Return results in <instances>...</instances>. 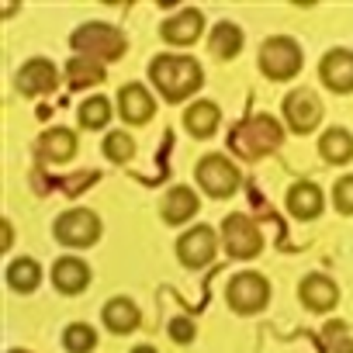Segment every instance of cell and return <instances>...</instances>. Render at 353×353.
<instances>
[{"instance_id": "7c38bea8", "label": "cell", "mask_w": 353, "mask_h": 353, "mask_svg": "<svg viewBox=\"0 0 353 353\" xmlns=\"http://www.w3.org/2000/svg\"><path fill=\"white\" fill-rule=\"evenodd\" d=\"M14 87L25 94V97H42V94H52L59 87V70L52 59H28L18 77H14Z\"/></svg>"}, {"instance_id": "83f0119b", "label": "cell", "mask_w": 353, "mask_h": 353, "mask_svg": "<svg viewBox=\"0 0 353 353\" xmlns=\"http://www.w3.org/2000/svg\"><path fill=\"white\" fill-rule=\"evenodd\" d=\"M104 156L114 163H128L135 159V139L128 132H108L104 135Z\"/></svg>"}, {"instance_id": "8fae6325", "label": "cell", "mask_w": 353, "mask_h": 353, "mask_svg": "<svg viewBox=\"0 0 353 353\" xmlns=\"http://www.w3.org/2000/svg\"><path fill=\"white\" fill-rule=\"evenodd\" d=\"M319 80L339 97L353 94V49H329L319 59Z\"/></svg>"}, {"instance_id": "5b68a950", "label": "cell", "mask_w": 353, "mask_h": 353, "mask_svg": "<svg viewBox=\"0 0 353 353\" xmlns=\"http://www.w3.org/2000/svg\"><path fill=\"white\" fill-rule=\"evenodd\" d=\"M194 176H198V184L208 198H232L239 191V181H243V173L232 159H225L222 152H208L198 159L194 166Z\"/></svg>"}, {"instance_id": "d6986e66", "label": "cell", "mask_w": 353, "mask_h": 353, "mask_svg": "<svg viewBox=\"0 0 353 353\" xmlns=\"http://www.w3.org/2000/svg\"><path fill=\"white\" fill-rule=\"evenodd\" d=\"M319 156L329 163V166H346L353 163V132L343 128V125H332L319 135Z\"/></svg>"}, {"instance_id": "8992f818", "label": "cell", "mask_w": 353, "mask_h": 353, "mask_svg": "<svg viewBox=\"0 0 353 353\" xmlns=\"http://www.w3.org/2000/svg\"><path fill=\"white\" fill-rule=\"evenodd\" d=\"M225 301L236 315H256L270 305V281L256 270H239L225 288Z\"/></svg>"}, {"instance_id": "d4e9b609", "label": "cell", "mask_w": 353, "mask_h": 353, "mask_svg": "<svg viewBox=\"0 0 353 353\" xmlns=\"http://www.w3.org/2000/svg\"><path fill=\"white\" fill-rule=\"evenodd\" d=\"M66 77H70V87H77V90L97 87V83H104V63L87 59V56H73L66 63Z\"/></svg>"}, {"instance_id": "cb8c5ba5", "label": "cell", "mask_w": 353, "mask_h": 353, "mask_svg": "<svg viewBox=\"0 0 353 353\" xmlns=\"http://www.w3.org/2000/svg\"><path fill=\"white\" fill-rule=\"evenodd\" d=\"M39 284H42V267H39L32 256H18V260L8 267V288H11V291L32 294Z\"/></svg>"}, {"instance_id": "4fadbf2b", "label": "cell", "mask_w": 353, "mask_h": 353, "mask_svg": "<svg viewBox=\"0 0 353 353\" xmlns=\"http://www.w3.org/2000/svg\"><path fill=\"white\" fill-rule=\"evenodd\" d=\"M298 298H301V305H305L308 312L325 315V312H332V308L339 305V284H336L329 274H308V277H301V284H298Z\"/></svg>"}, {"instance_id": "30bf717a", "label": "cell", "mask_w": 353, "mask_h": 353, "mask_svg": "<svg viewBox=\"0 0 353 353\" xmlns=\"http://www.w3.org/2000/svg\"><path fill=\"white\" fill-rule=\"evenodd\" d=\"M215 253H219V236H215L212 225H194L176 239V260H181L188 270L208 267L215 260Z\"/></svg>"}, {"instance_id": "7a4b0ae2", "label": "cell", "mask_w": 353, "mask_h": 353, "mask_svg": "<svg viewBox=\"0 0 353 353\" xmlns=\"http://www.w3.org/2000/svg\"><path fill=\"white\" fill-rule=\"evenodd\" d=\"M229 145L243 159H263V156H274L284 145V128L274 114H253V118H246L232 128Z\"/></svg>"}, {"instance_id": "9a60e30c", "label": "cell", "mask_w": 353, "mask_h": 353, "mask_svg": "<svg viewBox=\"0 0 353 353\" xmlns=\"http://www.w3.org/2000/svg\"><path fill=\"white\" fill-rule=\"evenodd\" d=\"M159 35H163V42H170V46L188 49V46H194V42L205 35V14L194 11V8H188V11H181V14L166 18V21L159 25Z\"/></svg>"}, {"instance_id": "52a82bcc", "label": "cell", "mask_w": 353, "mask_h": 353, "mask_svg": "<svg viewBox=\"0 0 353 353\" xmlns=\"http://www.w3.org/2000/svg\"><path fill=\"white\" fill-rule=\"evenodd\" d=\"M222 246L232 260H253V256L263 253V236H260V229L250 215L236 212L222 222Z\"/></svg>"}, {"instance_id": "5bb4252c", "label": "cell", "mask_w": 353, "mask_h": 353, "mask_svg": "<svg viewBox=\"0 0 353 353\" xmlns=\"http://www.w3.org/2000/svg\"><path fill=\"white\" fill-rule=\"evenodd\" d=\"M284 208H288V215H294L298 222H315V219L322 215V208H325V194H322V188L312 184V181H294V184L288 188V194H284Z\"/></svg>"}, {"instance_id": "44dd1931", "label": "cell", "mask_w": 353, "mask_h": 353, "mask_svg": "<svg viewBox=\"0 0 353 353\" xmlns=\"http://www.w3.org/2000/svg\"><path fill=\"white\" fill-rule=\"evenodd\" d=\"M219 121H222V111H219L215 101H198L184 111V128L194 139H212L219 132Z\"/></svg>"}, {"instance_id": "ac0fdd59", "label": "cell", "mask_w": 353, "mask_h": 353, "mask_svg": "<svg viewBox=\"0 0 353 353\" xmlns=\"http://www.w3.org/2000/svg\"><path fill=\"white\" fill-rule=\"evenodd\" d=\"M35 152L46 163H66V159L77 156V132H70V128H49V132L39 135Z\"/></svg>"}, {"instance_id": "603a6c76", "label": "cell", "mask_w": 353, "mask_h": 353, "mask_svg": "<svg viewBox=\"0 0 353 353\" xmlns=\"http://www.w3.org/2000/svg\"><path fill=\"white\" fill-rule=\"evenodd\" d=\"M208 46L219 59H236L243 52V28L236 21H219L208 35Z\"/></svg>"}, {"instance_id": "2e32d148", "label": "cell", "mask_w": 353, "mask_h": 353, "mask_svg": "<svg viewBox=\"0 0 353 353\" xmlns=\"http://www.w3.org/2000/svg\"><path fill=\"white\" fill-rule=\"evenodd\" d=\"M118 114L128 121V125H145L152 121L156 114V97L149 94V87L142 83H125L118 90Z\"/></svg>"}, {"instance_id": "ba28073f", "label": "cell", "mask_w": 353, "mask_h": 353, "mask_svg": "<svg viewBox=\"0 0 353 353\" xmlns=\"http://www.w3.org/2000/svg\"><path fill=\"white\" fill-rule=\"evenodd\" d=\"M281 114H284V125H288L294 135H308V132H315L319 121H322V101H319L315 90L298 87V90H291V94L281 101Z\"/></svg>"}, {"instance_id": "6da1fadb", "label": "cell", "mask_w": 353, "mask_h": 353, "mask_svg": "<svg viewBox=\"0 0 353 353\" xmlns=\"http://www.w3.org/2000/svg\"><path fill=\"white\" fill-rule=\"evenodd\" d=\"M149 80L159 90V97L166 104H181L188 97H194L205 87V70L194 56H181V52H163L149 63Z\"/></svg>"}, {"instance_id": "4dcf8cb0", "label": "cell", "mask_w": 353, "mask_h": 353, "mask_svg": "<svg viewBox=\"0 0 353 353\" xmlns=\"http://www.w3.org/2000/svg\"><path fill=\"white\" fill-rule=\"evenodd\" d=\"M166 332H170V339H173V343L188 346V343H194V336H198V325H194L191 319H184V315H181V319H173V322H170V329H166Z\"/></svg>"}, {"instance_id": "3957f363", "label": "cell", "mask_w": 353, "mask_h": 353, "mask_svg": "<svg viewBox=\"0 0 353 353\" xmlns=\"http://www.w3.org/2000/svg\"><path fill=\"white\" fill-rule=\"evenodd\" d=\"M70 46H73L77 56H87V59H97V63H118L125 56V49H128L125 35L114 25H104V21L80 25L70 35Z\"/></svg>"}, {"instance_id": "7402d4cb", "label": "cell", "mask_w": 353, "mask_h": 353, "mask_svg": "<svg viewBox=\"0 0 353 353\" xmlns=\"http://www.w3.org/2000/svg\"><path fill=\"white\" fill-rule=\"evenodd\" d=\"M194 215H198V194L191 188H170V194L163 198V222L166 225H184Z\"/></svg>"}, {"instance_id": "277c9868", "label": "cell", "mask_w": 353, "mask_h": 353, "mask_svg": "<svg viewBox=\"0 0 353 353\" xmlns=\"http://www.w3.org/2000/svg\"><path fill=\"white\" fill-rule=\"evenodd\" d=\"M256 66L267 80L274 83H284V80H294L305 66V52L301 46L291 39V35H270L263 46H260V56H256Z\"/></svg>"}, {"instance_id": "836d02e7", "label": "cell", "mask_w": 353, "mask_h": 353, "mask_svg": "<svg viewBox=\"0 0 353 353\" xmlns=\"http://www.w3.org/2000/svg\"><path fill=\"white\" fill-rule=\"evenodd\" d=\"M8 353H28V350H8Z\"/></svg>"}, {"instance_id": "e0dca14e", "label": "cell", "mask_w": 353, "mask_h": 353, "mask_svg": "<svg viewBox=\"0 0 353 353\" xmlns=\"http://www.w3.org/2000/svg\"><path fill=\"white\" fill-rule=\"evenodd\" d=\"M52 284L59 294H80L90 288V267L77 256H63L52 263Z\"/></svg>"}, {"instance_id": "484cf974", "label": "cell", "mask_w": 353, "mask_h": 353, "mask_svg": "<svg viewBox=\"0 0 353 353\" xmlns=\"http://www.w3.org/2000/svg\"><path fill=\"white\" fill-rule=\"evenodd\" d=\"M111 111H114V108H111V101H108V97H87V101L80 104L77 118H80V125H83V128L101 132V128H108Z\"/></svg>"}, {"instance_id": "ffe728a7", "label": "cell", "mask_w": 353, "mask_h": 353, "mask_svg": "<svg viewBox=\"0 0 353 353\" xmlns=\"http://www.w3.org/2000/svg\"><path fill=\"white\" fill-rule=\"evenodd\" d=\"M101 319H104V325H108L114 336H128V332L139 329L142 312H139V305H135L132 298H111V301L104 305Z\"/></svg>"}, {"instance_id": "d6a6232c", "label": "cell", "mask_w": 353, "mask_h": 353, "mask_svg": "<svg viewBox=\"0 0 353 353\" xmlns=\"http://www.w3.org/2000/svg\"><path fill=\"white\" fill-rule=\"evenodd\" d=\"M132 353H156V346H135Z\"/></svg>"}, {"instance_id": "f546056e", "label": "cell", "mask_w": 353, "mask_h": 353, "mask_svg": "<svg viewBox=\"0 0 353 353\" xmlns=\"http://www.w3.org/2000/svg\"><path fill=\"white\" fill-rule=\"evenodd\" d=\"M332 208L339 215H353V173L339 176V181L332 184Z\"/></svg>"}, {"instance_id": "f1b7e54d", "label": "cell", "mask_w": 353, "mask_h": 353, "mask_svg": "<svg viewBox=\"0 0 353 353\" xmlns=\"http://www.w3.org/2000/svg\"><path fill=\"white\" fill-rule=\"evenodd\" d=\"M322 339H325V346L332 353H353V336H350L346 322H339V319L322 325Z\"/></svg>"}, {"instance_id": "4316f807", "label": "cell", "mask_w": 353, "mask_h": 353, "mask_svg": "<svg viewBox=\"0 0 353 353\" xmlns=\"http://www.w3.org/2000/svg\"><path fill=\"white\" fill-rule=\"evenodd\" d=\"M63 346H66V353H90V350L97 346V332H94V325H87V322H73V325H66V332H63Z\"/></svg>"}, {"instance_id": "1f68e13d", "label": "cell", "mask_w": 353, "mask_h": 353, "mask_svg": "<svg viewBox=\"0 0 353 353\" xmlns=\"http://www.w3.org/2000/svg\"><path fill=\"white\" fill-rule=\"evenodd\" d=\"M14 246V225L11 222H0V253Z\"/></svg>"}, {"instance_id": "9c48e42d", "label": "cell", "mask_w": 353, "mask_h": 353, "mask_svg": "<svg viewBox=\"0 0 353 353\" xmlns=\"http://www.w3.org/2000/svg\"><path fill=\"white\" fill-rule=\"evenodd\" d=\"M52 232H56V239H59L63 246H70V250H87V246H94V243L101 239V219H97L90 208H73V212H66V215L56 219Z\"/></svg>"}]
</instances>
